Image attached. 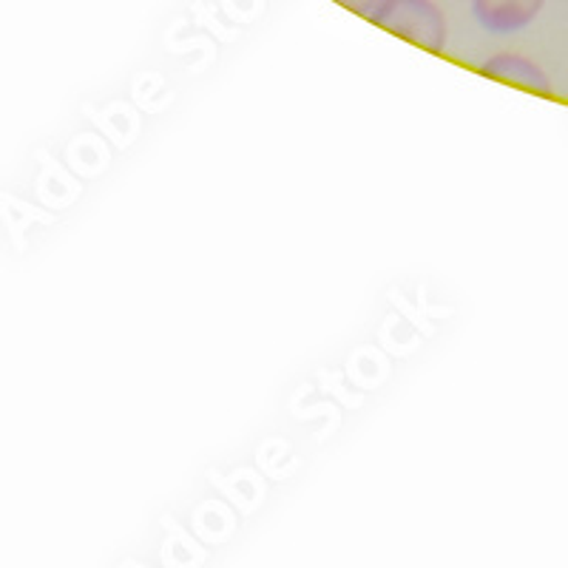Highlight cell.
Instances as JSON below:
<instances>
[{"mask_svg": "<svg viewBox=\"0 0 568 568\" xmlns=\"http://www.w3.org/2000/svg\"><path fill=\"white\" fill-rule=\"evenodd\" d=\"M480 71H484L486 78H495L500 83L517 85V89L535 91V94H546L551 98L555 94V85H551V78L535 60L524 58V54H511V52H500L491 54L480 63Z\"/></svg>", "mask_w": 568, "mask_h": 568, "instance_id": "cell-3", "label": "cell"}, {"mask_svg": "<svg viewBox=\"0 0 568 568\" xmlns=\"http://www.w3.org/2000/svg\"><path fill=\"white\" fill-rule=\"evenodd\" d=\"M367 18L384 32L409 40L433 54H444L449 40L446 14L435 0H382Z\"/></svg>", "mask_w": 568, "mask_h": 568, "instance_id": "cell-1", "label": "cell"}, {"mask_svg": "<svg viewBox=\"0 0 568 568\" xmlns=\"http://www.w3.org/2000/svg\"><path fill=\"white\" fill-rule=\"evenodd\" d=\"M546 0H471L475 20L489 34H517L540 18Z\"/></svg>", "mask_w": 568, "mask_h": 568, "instance_id": "cell-2", "label": "cell"}, {"mask_svg": "<svg viewBox=\"0 0 568 568\" xmlns=\"http://www.w3.org/2000/svg\"><path fill=\"white\" fill-rule=\"evenodd\" d=\"M336 3H342L344 9H349V12H358V14H369L373 12L382 0H336Z\"/></svg>", "mask_w": 568, "mask_h": 568, "instance_id": "cell-4", "label": "cell"}]
</instances>
